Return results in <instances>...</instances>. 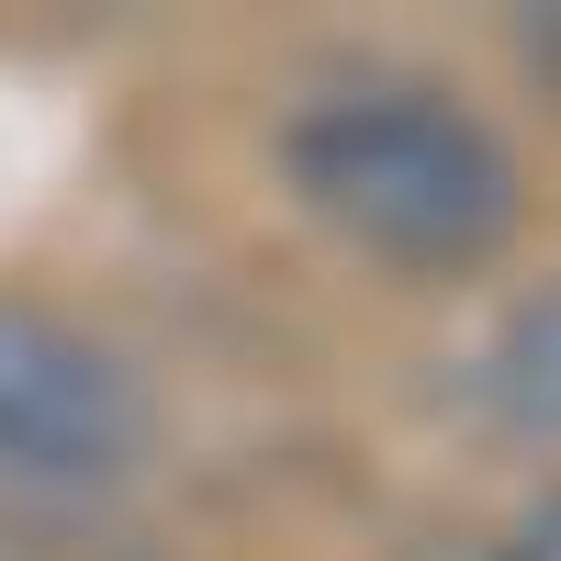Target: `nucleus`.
Instances as JSON below:
<instances>
[{
    "instance_id": "nucleus-3",
    "label": "nucleus",
    "mask_w": 561,
    "mask_h": 561,
    "mask_svg": "<svg viewBox=\"0 0 561 561\" xmlns=\"http://www.w3.org/2000/svg\"><path fill=\"white\" fill-rule=\"evenodd\" d=\"M483 382H494V404L517 415L528 438H561V280L505 314V337H494V359H483Z\"/></svg>"
},
{
    "instance_id": "nucleus-1",
    "label": "nucleus",
    "mask_w": 561,
    "mask_h": 561,
    "mask_svg": "<svg viewBox=\"0 0 561 561\" xmlns=\"http://www.w3.org/2000/svg\"><path fill=\"white\" fill-rule=\"evenodd\" d=\"M280 169H293V192L348 248H370L382 270H415V280L483 270L517 237V203H528L505 135L483 113H460L449 90H348V102H314L280 135Z\"/></svg>"
},
{
    "instance_id": "nucleus-5",
    "label": "nucleus",
    "mask_w": 561,
    "mask_h": 561,
    "mask_svg": "<svg viewBox=\"0 0 561 561\" xmlns=\"http://www.w3.org/2000/svg\"><path fill=\"white\" fill-rule=\"evenodd\" d=\"M528 45H539V68L561 79V12H539V23H528Z\"/></svg>"
},
{
    "instance_id": "nucleus-2",
    "label": "nucleus",
    "mask_w": 561,
    "mask_h": 561,
    "mask_svg": "<svg viewBox=\"0 0 561 561\" xmlns=\"http://www.w3.org/2000/svg\"><path fill=\"white\" fill-rule=\"evenodd\" d=\"M158 449V393L102 325L0 293V483L113 494Z\"/></svg>"
},
{
    "instance_id": "nucleus-4",
    "label": "nucleus",
    "mask_w": 561,
    "mask_h": 561,
    "mask_svg": "<svg viewBox=\"0 0 561 561\" xmlns=\"http://www.w3.org/2000/svg\"><path fill=\"white\" fill-rule=\"evenodd\" d=\"M494 561H561V494H539L517 528H505V550Z\"/></svg>"
}]
</instances>
